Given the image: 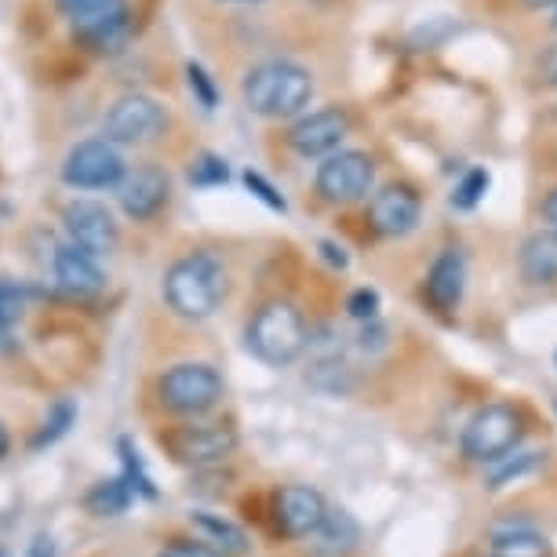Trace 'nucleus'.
<instances>
[{
	"label": "nucleus",
	"instance_id": "f257e3e1",
	"mask_svg": "<svg viewBox=\"0 0 557 557\" xmlns=\"http://www.w3.org/2000/svg\"><path fill=\"white\" fill-rule=\"evenodd\" d=\"M230 292L226 262L212 251H190L164 273V302L186 321H205L223 307Z\"/></svg>",
	"mask_w": 557,
	"mask_h": 557
},
{
	"label": "nucleus",
	"instance_id": "f03ea898",
	"mask_svg": "<svg viewBox=\"0 0 557 557\" xmlns=\"http://www.w3.org/2000/svg\"><path fill=\"white\" fill-rule=\"evenodd\" d=\"M240 96H245V107L251 113H259V117H270V121L296 117L302 107H310L313 77L288 59L259 62V66H251L245 73Z\"/></svg>",
	"mask_w": 557,
	"mask_h": 557
},
{
	"label": "nucleus",
	"instance_id": "7ed1b4c3",
	"mask_svg": "<svg viewBox=\"0 0 557 557\" xmlns=\"http://www.w3.org/2000/svg\"><path fill=\"white\" fill-rule=\"evenodd\" d=\"M245 343L262 364L285 368L292 361H299L302 350L310 346V324L292 302L273 299V302H262V307L251 313V321L245 329Z\"/></svg>",
	"mask_w": 557,
	"mask_h": 557
},
{
	"label": "nucleus",
	"instance_id": "20e7f679",
	"mask_svg": "<svg viewBox=\"0 0 557 557\" xmlns=\"http://www.w3.org/2000/svg\"><path fill=\"white\" fill-rule=\"evenodd\" d=\"M223 394H226L223 375L205 361L172 364L161 380H157V397H161V405L183 419H205L219 401H223Z\"/></svg>",
	"mask_w": 557,
	"mask_h": 557
},
{
	"label": "nucleus",
	"instance_id": "39448f33",
	"mask_svg": "<svg viewBox=\"0 0 557 557\" xmlns=\"http://www.w3.org/2000/svg\"><path fill=\"white\" fill-rule=\"evenodd\" d=\"M237 426L230 419H190V423L175 426L164 437V448L172 451L175 462L194 470L215 467L237 451Z\"/></svg>",
	"mask_w": 557,
	"mask_h": 557
},
{
	"label": "nucleus",
	"instance_id": "423d86ee",
	"mask_svg": "<svg viewBox=\"0 0 557 557\" xmlns=\"http://www.w3.org/2000/svg\"><path fill=\"white\" fill-rule=\"evenodd\" d=\"M59 178L70 190H121L128 164L110 139H84L62 157Z\"/></svg>",
	"mask_w": 557,
	"mask_h": 557
},
{
	"label": "nucleus",
	"instance_id": "0eeeda50",
	"mask_svg": "<svg viewBox=\"0 0 557 557\" xmlns=\"http://www.w3.org/2000/svg\"><path fill=\"white\" fill-rule=\"evenodd\" d=\"M524 423L510 405H485L462 430V456L470 462H499L521 445Z\"/></svg>",
	"mask_w": 557,
	"mask_h": 557
},
{
	"label": "nucleus",
	"instance_id": "6e6552de",
	"mask_svg": "<svg viewBox=\"0 0 557 557\" xmlns=\"http://www.w3.org/2000/svg\"><path fill=\"white\" fill-rule=\"evenodd\" d=\"M70 34L84 51L96 55H113L128 45L132 37V8L128 0H96L70 15Z\"/></svg>",
	"mask_w": 557,
	"mask_h": 557
},
{
	"label": "nucleus",
	"instance_id": "1a4fd4ad",
	"mask_svg": "<svg viewBox=\"0 0 557 557\" xmlns=\"http://www.w3.org/2000/svg\"><path fill=\"white\" fill-rule=\"evenodd\" d=\"M164 128H168L164 107L153 96H143V91L121 96L107 110V121H102V135H107L113 146H143V143H153L157 135H164Z\"/></svg>",
	"mask_w": 557,
	"mask_h": 557
},
{
	"label": "nucleus",
	"instance_id": "9d476101",
	"mask_svg": "<svg viewBox=\"0 0 557 557\" xmlns=\"http://www.w3.org/2000/svg\"><path fill=\"white\" fill-rule=\"evenodd\" d=\"M62 230H66L70 245H77L81 251L96 259H107L121 245V226L107 205L91 201V197H77L62 208Z\"/></svg>",
	"mask_w": 557,
	"mask_h": 557
},
{
	"label": "nucleus",
	"instance_id": "9b49d317",
	"mask_svg": "<svg viewBox=\"0 0 557 557\" xmlns=\"http://www.w3.org/2000/svg\"><path fill=\"white\" fill-rule=\"evenodd\" d=\"M372 183H375V164L361 150H339L324 157L318 168V194L332 205L361 201L372 190Z\"/></svg>",
	"mask_w": 557,
	"mask_h": 557
},
{
	"label": "nucleus",
	"instance_id": "f8f14e48",
	"mask_svg": "<svg viewBox=\"0 0 557 557\" xmlns=\"http://www.w3.org/2000/svg\"><path fill=\"white\" fill-rule=\"evenodd\" d=\"M329 503L310 485H285L273 492V524L285 540H313L329 521Z\"/></svg>",
	"mask_w": 557,
	"mask_h": 557
},
{
	"label": "nucleus",
	"instance_id": "ddd939ff",
	"mask_svg": "<svg viewBox=\"0 0 557 557\" xmlns=\"http://www.w3.org/2000/svg\"><path fill=\"white\" fill-rule=\"evenodd\" d=\"M346 132H350V117H346L343 110H318L292 124L288 146L299 157H332V153H339V143L346 139Z\"/></svg>",
	"mask_w": 557,
	"mask_h": 557
},
{
	"label": "nucleus",
	"instance_id": "4468645a",
	"mask_svg": "<svg viewBox=\"0 0 557 557\" xmlns=\"http://www.w3.org/2000/svg\"><path fill=\"white\" fill-rule=\"evenodd\" d=\"M419 194L412 186L405 183H394V186H383L380 194L368 201V223L380 237H405L412 234L416 223H419Z\"/></svg>",
	"mask_w": 557,
	"mask_h": 557
},
{
	"label": "nucleus",
	"instance_id": "2eb2a0df",
	"mask_svg": "<svg viewBox=\"0 0 557 557\" xmlns=\"http://www.w3.org/2000/svg\"><path fill=\"white\" fill-rule=\"evenodd\" d=\"M172 197V178H168L164 168L157 164H143L128 172V178L121 183V208L124 215L135 219V223H150V219L161 212Z\"/></svg>",
	"mask_w": 557,
	"mask_h": 557
},
{
	"label": "nucleus",
	"instance_id": "dca6fc26",
	"mask_svg": "<svg viewBox=\"0 0 557 557\" xmlns=\"http://www.w3.org/2000/svg\"><path fill=\"white\" fill-rule=\"evenodd\" d=\"M51 270H55V285L73 299H91L107 288V277L99 270V259L81 251L77 245H59L51 256Z\"/></svg>",
	"mask_w": 557,
	"mask_h": 557
},
{
	"label": "nucleus",
	"instance_id": "f3484780",
	"mask_svg": "<svg viewBox=\"0 0 557 557\" xmlns=\"http://www.w3.org/2000/svg\"><path fill=\"white\" fill-rule=\"evenodd\" d=\"M462 288H467V259H462V251L445 248L426 273V302L437 313H451L462 302Z\"/></svg>",
	"mask_w": 557,
	"mask_h": 557
},
{
	"label": "nucleus",
	"instance_id": "a211bd4d",
	"mask_svg": "<svg viewBox=\"0 0 557 557\" xmlns=\"http://www.w3.org/2000/svg\"><path fill=\"white\" fill-rule=\"evenodd\" d=\"M190 521H194V529L201 532V543L215 546L219 554H226V557H245V554L251 550L248 532L240 529V524L230 521V518H223V513L197 510Z\"/></svg>",
	"mask_w": 557,
	"mask_h": 557
},
{
	"label": "nucleus",
	"instance_id": "6ab92c4d",
	"mask_svg": "<svg viewBox=\"0 0 557 557\" xmlns=\"http://www.w3.org/2000/svg\"><path fill=\"white\" fill-rule=\"evenodd\" d=\"M521 273L532 285H550L557 281V230H540L521 245Z\"/></svg>",
	"mask_w": 557,
	"mask_h": 557
},
{
	"label": "nucleus",
	"instance_id": "aec40b11",
	"mask_svg": "<svg viewBox=\"0 0 557 557\" xmlns=\"http://www.w3.org/2000/svg\"><path fill=\"white\" fill-rule=\"evenodd\" d=\"M357 540H361V529H357V521L350 518L346 510H329V521L321 524V532L313 535V550L321 557H343L350 554Z\"/></svg>",
	"mask_w": 557,
	"mask_h": 557
},
{
	"label": "nucleus",
	"instance_id": "412c9836",
	"mask_svg": "<svg viewBox=\"0 0 557 557\" xmlns=\"http://www.w3.org/2000/svg\"><path fill=\"white\" fill-rule=\"evenodd\" d=\"M488 557H550V543H546L535 529L510 524V529H499L492 535Z\"/></svg>",
	"mask_w": 557,
	"mask_h": 557
},
{
	"label": "nucleus",
	"instance_id": "4be33fe9",
	"mask_svg": "<svg viewBox=\"0 0 557 557\" xmlns=\"http://www.w3.org/2000/svg\"><path fill=\"white\" fill-rule=\"evenodd\" d=\"M77 423V405L70 401V397H62V401H55L48 408V416L40 419V426H37V434L29 437V448L34 451H45L51 448L55 441H62L70 434V426Z\"/></svg>",
	"mask_w": 557,
	"mask_h": 557
},
{
	"label": "nucleus",
	"instance_id": "5701e85b",
	"mask_svg": "<svg viewBox=\"0 0 557 557\" xmlns=\"http://www.w3.org/2000/svg\"><path fill=\"white\" fill-rule=\"evenodd\" d=\"M132 496L135 492L124 485V478H113V481H99L84 503H88V510L99 513V518H113V513H121L124 507H128Z\"/></svg>",
	"mask_w": 557,
	"mask_h": 557
},
{
	"label": "nucleus",
	"instance_id": "b1692460",
	"mask_svg": "<svg viewBox=\"0 0 557 557\" xmlns=\"http://www.w3.org/2000/svg\"><path fill=\"white\" fill-rule=\"evenodd\" d=\"M190 183L197 190H212V186H226L230 183V164L223 157L215 153H201L197 161L190 164Z\"/></svg>",
	"mask_w": 557,
	"mask_h": 557
},
{
	"label": "nucleus",
	"instance_id": "393cba45",
	"mask_svg": "<svg viewBox=\"0 0 557 557\" xmlns=\"http://www.w3.org/2000/svg\"><path fill=\"white\" fill-rule=\"evenodd\" d=\"M186 84H190V96L201 102V110L212 113L219 107V84L201 62H186Z\"/></svg>",
	"mask_w": 557,
	"mask_h": 557
},
{
	"label": "nucleus",
	"instance_id": "a878e982",
	"mask_svg": "<svg viewBox=\"0 0 557 557\" xmlns=\"http://www.w3.org/2000/svg\"><path fill=\"white\" fill-rule=\"evenodd\" d=\"M488 183H492V175L485 172V168H470V172L459 178L456 194H451V205L462 208V212H467V208H474L481 197H485Z\"/></svg>",
	"mask_w": 557,
	"mask_h": 557
},
{
	"label": "nucleus",
	"instance_id": "bb28decb",
	"mask_svg": "<svg viewBox=\"0 0 557 557\" xmlns=\"http://www.w3.org/2000/svg\"><path fill=\"white\" fill-rule=\"evenodd\" d=\"M29 302V288L15 285V281H0V329H12L23 318Z\"/></svg>",
	"mask_w": 557,
	"mask_h": 557
},
{
	"label": "nucleus",
	"instance_id": "cd10ccee",
	"mask_svg": "<svg viewBox=\"0 0 557 557\" xmlns=\"http://www.w3.org/2000/svg\"><path fill=\"white\" fill-rule=\"evenodd\" d=\"M540 462H543V451H518V456H513V462H503L496 474H492V488H503V485H510V481L532 474V470L540 467Z\"/></svg>",
	"mask_w": 557,
	"mask_h": 557
},
{
	"label": "nucleus",
	"instance_id": "c85d7f7f",
	"mask_svg": "<svg viewBox=\"0 0 557 557\" xmlns=\"http://www.w3.org/2000/svg\"><path fill=\"white\" fill-rule=\"evenodd\" d=\"M121 456H124V485H128L132 492H143L146 499H153V485H150V478H146V470H143L139 451H135L128 441H121Z\"/></svg>",
	"mask_w": 557,
	"mask_h": 557
},
{
	"label": "nucleus",
	"instance_id": "c756f323",
	"mask_svg": "<svg viewBox=\"0 0 557 557\" xmlns=\"http://www.w3.org/2000/svg\"><path fill=\"white\" fill-rule=\"evenodd\" d=\"M240 178H245L248 194H256L267 208H273V212H288V201H285V197H281L277 190H273V183H267V178H262L259 172H251V168H248V172L240 175Z\"/></svg>",
	"mask_w": 557,
	"mask_h": 557
},
{
	"label": "nucleus",
	"instance_id": "7c9ffc66",
	"mask_svg": "<svg viewBox=\"0 0 557 557\" xmlns=\"http://www.w3.org/2000/svg\"><path fill=\"white\" fill-rule=\"evenodd\" d=\"M157 557H226V554H219L215 546H208L201 540H172L161 546Z\"/></svg>",
	"mask_w": 557,
	"mask_h": 557
},
{
	"label": "nucleus",
	"instance_id": "2f4dec72",
	"mask_svg": "<svg viewBox=\"0 0 557 557\" xmlns=\"http://www.w3.org/2000/svg\"><path fill=\"white\" fill-rule=\"evenodd\" d=\"M346 307H350L354 318L372 321V318H375V310H380V296H375L372 288H357L354 296H350V302H346Z\"/></svg>",
	"mask_w": 557,
	"mask_h": 557
},
{
	"label": "nucleus",
	"instance_id": "473e14b6",
	"mask_svg": "<svg viewBox=\"0 0 557 557\" xmlns=\"http://www.w3.org/2000/svg\"><path fill=\"white\" fill-rule=\"evenodd\" d=\"M26 557H55V540L48 532H37L34 543L26 546Z\"/></svg>",
	"mask_w": 557,
	"mask_h": 557
},
{
	"label": "nucleus",
	"instance_id": "72a5a7b5",
	"mask_svg": "<svg viewBox=\"0 0 557 557\" xmlns=\"http://www.w3.org/2000/svg\"><path fill=\"white\" fill-rule=\"evenodd\" d=\"M543 219H546V226L557 230V190L543 201Z\"/></svg>",
	"mask_w": 557,
	"mask_h": 557
},
{
	"label": "nucleus",
	"instance_id": "f704fd0d",
	"mask_svg": "<svg viewBox=\"0 0 557 557\" xmlns=\"http://www.w3.org/2000/svg\"><path fill=\"white\" fill-rule=\"evenodd\" d=\"M55 4H59V12H66V15H77L81 8L96 4V0H55Z\"/></svg>",
	"mask_w": 557,
	"mask_h": 557
},
{
	"label": "nucleus",
	"instance_id": "c9c22d12",
	"mask_svg": "<svg viewBox=\"0 0 557 557\" xmlns=\"http://www.w3.org/2000/svg\"><path fill=\"white\" fill-rule=\"evenodd\" d=\"M543 77L546 84H557V51H550V55L543 59Z\"/></svg>",
	"mask_w": 557,
	"mask_h": 557
},
{
	"label": "nucleus",
	"instance_id": "e433bc0d",
	"mask_svg": "<svg viewBox=\"0 0 557 557\" xmlns=\"http://www.w3.org/2000/svg\"><path fill=\"white\" fill-rule=\"evenodd\" d=\"M321 251H324V256H329V259L335 262V267H346V256H343V248H335V245H329V240H324V245H321Z\"/></svg>",
	"mask_w": 557,
	"mask_h": 557
},
{
	"label": "nucleus",
	"instance_id": "4c0bfd02",
	"mask_svg": "<svg viewBox=\"0 0 557 557\" xmlns=\"http://www.w3.org/2000/svg\"><path fill=\"white\" fill-rule=\"evenodd\" d=\"M524 8H532V12H543V8H554L557 12V0H521Z\"/></svg>",
	"mask_w": 557,
	"mask_h": 557
},
{
	"label": "nucleus",
	"instance_id": "58836bf2",
	"mask_svg": "<svg viewBox=\"0 0 557 557\" xmlns=\"http://www.w3.org/2000/svg\"><path fill=\"white\" fill-rule=\"evenodd\" d=\"M8 451H12V437H8V426L0 423V459H4Z\"/></svg>",
	"mask_w": 557,
	"mask_h": 557
},
{
	"label": "nucleus",
	"instance_id": "ea45409f",
	"mask_svg": "<svg viewBox=\"0 0 557 557\" xmlns=\"http://www.w3.org/2000/svg\"><path fill=\"white\" fill-rule=\"evenodd\" d=\"M223 4H259V0H223Z\"/></svg>",
	"mask_w": 557,
	"mask_h": 557
},
{
	"label": "nucleus",
	"instance_id": "a19ab883",
	"mask_svg": "<svg viewBox=\"0 0 557 557\" xmlns=\"http://www.w3.org/2000/svg\"><path fill=\"white\" fill-rule=\"evenodd\" d=\"M550 26H554V34H557V12H554V23Z\"/></svg>",
	"mask_w": 557,
	"mask_h": 557
},
{
	"label": "nucleus",
	"instance_id": "79ce46f5",
	"mask_svg": "<svg viewBox=\"0 0 557 557\" xmlns=\"http://www.w3.org/2000/svg\"><path fill=\"white\" fill-rule=\"evenodd\" d=\"M0 557H8V554H0Z\"/></svg>",
	"mask_w": 557,
	"mask_h": 557
}]
</instances>
